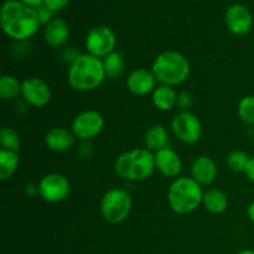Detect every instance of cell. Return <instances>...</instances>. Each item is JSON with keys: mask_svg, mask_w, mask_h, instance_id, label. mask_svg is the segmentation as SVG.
<instances>
[{"mask_svg": "<svg viewBox=\"0 0 254 254\" xmlns=\"http://www.w3.org/2000/svg\"><path fill=\"white\" fill-rule=\"evenodd\" d=\"M192 103V98H191L190 94L188 92H181L178 97V104L183 109L188 108V107L191 106Z\"/></svg>", "mask_w": 254, "mask_h": 254, "instance_id": "f1b7e54d", "label": "cell"}, {"mask_svg": "<svg viewBox=\"0 0 254 254\" xmlns=\"http://www.w3.org/2000/svg\"><path fill=\"white\" fill-rule=\"evenodd\" d=\"M151 98H153L154 106L160 111H170L175 104H178L176 92L174 91L173 87L164 86V84L154 89Z\"/></svg>", "mask_w": 254, "mask_h": 254, "instance_id": "d6986e66", "label": "cell"}, {"mask_svg": "<svg viewBox=\"0 0 254 254\" xmlns=\"http://www.w3.org/2000/svg\"><path fill=\"white\" fill-rule=\"evenodd\" d=\"M250 160L251 156L242 150H233L227 155L228 168L236 173H245Z\"/></svg>", "mask_w": 254, "mask_h": 254, "instance_id": "d4e9b609", "label": "cell"}, {"mask_svg": "<svg viewBox=\"0 0 254 254\" xmlns=\"http://www.w3.org/2000/svg\"><path fill=\"white\" fill-rule=\"evenodd\" d=\"M27 196L30 197H34V196L40 195V191H39V185H34V184H30V185L26 186V190H25Z\"/></svg>", "mask_w": 254, "mask_h": 254, "instance_id": "4dcf8cb0", "label": "cell"}, {"mask_svg": "<svg viewBox=\"0 0 254 254\" xmlns=\"http://www.w3.org/2000/svg\"><path fill=\"white\" fill-rule=\"evenodd\" d=\"M19 1L24 2V4L29 5V6L31 7H35V9H36L37 6H40V5L44 4V0H19Z\"/></svg>", "mask_w": 254, "mask_h": 254, "instance_id": "1f68e13d", "label": "cell"}, {"mask_svg": "<svg viewBox=\"0 0 254 254\" xmlns=\"http://www.w3.org/2000/svg\"><path fill=\"white\" fill-rule=\"evenodd\" d=\"M117 40L114 32L108 26H96L87 34L86 49L89 55L98 59L114 52Z\"/></svg>", "mask_w": 254, "mask_h": 254, "instance_id": "ba28073f", "label": "cell"}, {"mask_svg": "<svg viewBox=\"0 0 254 254\" xmlns=\"http://www.w3.org/2000/svg\"><path fill=\"white\" fill-rule=\"evenodd\" d=\"M245 174H246V176L248 178V180L254 183V156L253 158H251V160H250V163H248Z\"/></svg>", "mask_w": 254, "mask_h": 254, "instance_id": "f546056e", "label": "cell"}, {"mask_svg": "<svg viewBox=\"0 0 254 254\" xmlns=\"http://www.w3.org/2000/svg\"><path fill=\"white\" fill-rule=\"evenodd\" d=\"M155 154L149 149H134L117 158L114 170L121 178L131 181H143L155 170Z\"/></svg>", "mask_w": 254, "mask_h": 254, "instance_id": "3957f363", "label": "cell"}, {"mask_svg": "<svg viewBox=\"0 0 254 254\" xmlns=\"http://www.w3.org/2000/svg\"><path fill=\"white\" fill-rule=\"evenodd\" d=\"M238 116L245 123L254 124V96H246L238 103Z\"/></svg>", "mask_w": 254, "mask_h": 254, "instance_id": "484cf974", "label": "cell"}, {"mask_svg": "<svg viewBox=\"0 0 254 254\" xmlns=\"http://www.w3.org/2000/svg\"><path fill=\"white\" fill-rule=\"evenodd\" d=\"M19 155L14 151L0 150V180L6 181L11 178L19 165Z\"/></svg>", "mask_w": 254, "mask_h": 254, "instance_id": "44dd1931", "label": "cell"}, {"mask_svg": "<svg viewBox=\"0 0 254 254\" xmlns=\"http://www.w3.org/2000/svg\"><path fill=\"white\" fill-rule=\"evenodd\" d=\"M69 0H44V4L49 7L51 11H60L67 6Z\"/></svg>", "mask_w": 254, "mask_h": 254, "instance_id": "83f0119b", "label": "cell"}, {"mask_svg": "<svg viewBox=\"0 0 254 254\" xmlns=\"http://www.w3.org/2000/svg\"><path fill=\"white\" fill-rule=\"evenodd\" d=\"M37 185H39L40 196L50 203H57L66 200L71 191L69 181L67 180L66 176L57 173L45 175Z\"/></svg>", "mask_w": 254, "mask_h": 254, "instance_id": "9c48e42d", "label": "cell"}, {"mask_svg": "<svg viewBox=\"0 0 254 254\" xmlns=\"http://www.w3.org/2000/svg\"><path fill=\"white\" fill-rule=\"evenodd\" d=\"M69 36L68 24L64 19H52L45 29L44 37L50 47H61L66 44Z\"/></svg>", "mask_w": 254, "mask_h": 254, "instance_id": "e0dca14e", "label": "cell"}, {"mask_svg": "<svg viewBox=\"0 0 254 254\" xmlns=\"http://www.w3.org/2000/svg\"><path fill=\"white\" fill-rule=\"evenodd\" d=\"M103 127V116L94 109H89L76 116L72 122V133L79 140L87 141L98 135Z\"/></svg>", "mask_w": 254, "mask_h": 254, "instance_id": "30bf717a", "label": "cell"}, {"mask_svg": "<svg viewBox=\"0 0 254 254\" xmlns=\"http://www.w3.org/2000/svg\"><path fill=\"white\" fill-rule=\"evenodd\" d=\"M203 192L201 185L192 178H179L170 185L168 201L171 210L179 215L195 211L202 203Z\"/></svg>", "mask_w": 254, "mask_h": 254, "instance_id": "5b68a950", "label": "cell"}, {"mask_svg": "<svg viewBox=\"0 0 254 254\" xmlns=\"http://www.w3.org/2000/svg\"><path fill=\"white\" fill-rule=\"evenodd\" d=\"M36 11H37V15H39V20L41 25H47L52 20L51 17H52V14H54V11H51V10H50L45 4L37 6Z\"/></svg>", "mask_w": 254, "mask_h": 254, "instance_id": "4316f807", "label": "cell"}, {"mask_svg": "<svg viewBox=\"0 0 254 254\" xmlns=\"http://www.w3.org/2000/svg\"><path fill=\"white\" fill-rule=\"evenodd\" d=\"M155 76L146 68H136L130 72L127 78V88L135 96H145L154 92L155 87Z\"/></svg>", "mask_w": 254, "mask_h": 254, "instance_id": "4fadbf2b", "label": "cell"}, {"mask_svg": "<svg viewBox=\"0 0 254 254\" xmlns=\"http://www.w3.org/2000/svg\"><path fill=\"white\" fill-rule=\"evenodd\" d=\"M238 254H254V251L252 250H245V251H241Z\"/></svg>", "mask_w": 254, "mask_h": 254, "instance_id": "836d02e7", "label": "cell"}, {"mask_svg": "<svg viewBox=\"0 0 254 254\" xmlns=\"http://www.w3.org/2000/svg\"><path fill=\"white\" fill-rule=\"evenodd\" d=\"M171 128L179 140L186 144H195L202 135V126L197 117L189 111H183L174 117Z\"/></svg>", "mask_w": 254, "mask_h": 254, "instance_id": "52a82bcc", "label": "cell"}, {"mask_svg": "<svg viewBox=\"0 0 254 254\" xmlns=\"http://www.w3.org/2000/svg\"><path fill=\"white\" fill-rule=\"evenodd\" d=\"M131 211V197L126 190L112 189L107 191L101 201V212L104 220L118 225L127 220Z\"/></svg>", "mask_w": 254, "mask_h": 254, "instance_id": "8992f818", "label": "cell"}, {"mask_svg": "<svg viewBox=\"0 0 254 254\" xmlns=\"http://www.w3.org/2000/svg\"><path fill=\"white\" fill-rule=\"evenodd\" d=\"M74 143V135L72 131L66 128H56L50 129L45 135V144L47 148L52 151L62 153L72 148Z\"/></svg>", "mask_w": 254, "mask_h": 254, "instance_id": "2e32d148", "label": "cell"}, {"mask_svg": "<svg viewBox=\"0 0 254 254\" xmlns=\"http://www.w3.org/2000/svg\"><path fill=\"white\" fill-rule=\"evenodd\" d=\"M202 203L206 210L210 211L211 213L220 215V213H223L227 210L228 198L225 195V192H222L218 189H211V190L206 191L203 193Z\"/></svg>", "mask_w": 254, "mask_h": 254, "instance_id": "ffe728a7", "label": "cell"}, {"mask_svg": "<svg viewBox=\"0 0 254 254\" xmlns=\"http://www.w3.org/2000/svg\"><path fill=\"white\" fill-rule=\"evenodd\" d=\"M0 22L7 36L20 41L34 36L41 25L36 9L19 0H7L2 4Z\"/></svg>", "mask_w": 254, "mask_h": 254, "instance_id": "6da1fadb", "label": "cell"}, {"mask_svg": "<svg viewBox=\"0 0 254 254\" xmlns=\"http://www.w3.org/2000/svg\"><path fill=\"white\" fill-rule=\"evenodd\" d=\"M0 143L4 150L17 153L20 150V136L16 131L10 127H2L0 133Z\"/></svg>", "mask_w": 254, "mask_h": 254, "instance_id": "cb8c5ba5", "label": "cell"}, {"mask_svg": "<svg viewBox=\"0 0 254 254\" xmlns=\"http://www.w3.org/2000/svg\"><path fill=\"white\" fill-rule=\"evenodd\" d=\"M155 168L166 178H176L183 170V163L178 153L166 146L155 153Z\"/></svg>", "mask_w": 254, "mask_h": 254, "instance_id": "5bb4252c", "label": "cell"}, {"mask_svg": "<svg viewBox=\"0 0 254 254\" xmlns=\"http://www.w3.org/2000/svg\"><path fill=\"white\" fill-rule=\"evenodd\" d=\"M151 72L156 81L164 86H178L185 82L190 74V62L178 51H165L153 62Z\"/></svg>", "mask_w": 254, "mask_h": 254, "instance_id": "277c9868", "label": "cell"}, {"mask_svg": "<svg viewBox=\"0 0 254 254\" xmlns=\"http://www.w3.org/2000/svg\"><path fill=\"white\" fill-rule=\"evenodd\" d=\"M104 69H106V74L111 78H116L119 74H122L124 69V62L123 57L118 52H112L108 56L104 57L103 60Z\"/></svg>", "mask_w": 254, "mask_h": 254, "instance_id": "603a6c76", "label": "cell"}, {"mask_svg": "<svg viewBox=\"0 0 254 254\" xmlns=\"http://www.w3.org/2000/svg\"><path fill=\"white\" fill-rule=\"evenodd\" d=\"M247 215H248V218H250V220L254 223V202H252L250 206H248Z\"/></svg>", "mask_w": 254, "mask_h": 254, "instance_id": "d6a6232c", "label": "cell"}, {"mask_svg": "<svg viewBox=\"0 0 254 254\" xmlns=\"http://www.w3.org/2000/svg\"><path fill=\"white\" fill-rule=\"evenodd\" d=\"M225 21L232 34L242 36L252 29L253 17L247 6L241 4L231 5L225 15Z\"/></svg>", "mask_w": 254, "mask_h": 254, "instance_id": "7c38bea8", "label": "cell"}, {"mask_svg": "<svg viewBox=\"0 0 254 254\" xmlns=\"http://www.w3.org/2000/svg\"><path fill=\"white\" fill-rule=\"evenodd\" d=\"M21 93V83L14 76L5 74L0 78V97L4 101L16 98Z\"/></svg>", "mask_w": 254, "mask_h": 254, "instance_id": "7402d4cb", "label": "cell"}, {"mask_svg": "<svg viewBox=\"0 0 254 254\" xmlns=\"http://www.w3.org/2000/svg\"><path fill=\"white\" fill-rule=\"evenodd\" d=\"M21 94L25 101L32 107L41 108L51 99V89L49 84L39 77H29L21 83Z\"/></svg>", "mask_w": 254, "mask_h": 254, "instance_id": "8fae6325", "label": "cell"}, {"mask_svg": "<svg viewBox=\"0 0 254 254\" xmlns=\"http://www.w3.org/2000/svg\"><path fill=\"white\" fill-rule=\"evenodd\" d=\"M191 176L200 185H210L217 176V166L210 156H198L191 166Z\"/></svg>", "mask_w": 254, "mask_h": 254, "instance_id": "9a60e30c", "label": "cell"}, {"mask_svg": "<svg viewBox=\"0 0 254 254\" xmlns=\"http://www.w3.org/2000/svg\"><path fill=\"white\" fill-rule=\"evenodd\" d=\"M168 141V130H166L165 127L160 126V124L150 127L144 135V143H145L146 149H149L150 151H159L160 149L166 148Z\"/></svg>", "mask_w": 254, "mask_h": 254, "instance_id": "ac0fdd59", "label": "cell"}, {"mask_svg": "<svg viewBox=\"0 0 254 254\" xmlns=\"http://www.w3.org/2000/svg\"><path fill=\"white\" fill-rule=\"evenodd\" d=\"M103 61L89 54L78 55L68 69V83L76 91L88 92L103 83L106 78Z\"/></svg>", "mask_w": 254, "mask_h": 254, "instance_id": "7a4b0ae2", "label": "cell"}]
</instances>
